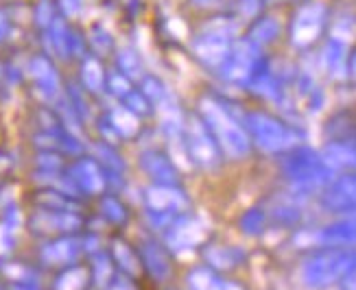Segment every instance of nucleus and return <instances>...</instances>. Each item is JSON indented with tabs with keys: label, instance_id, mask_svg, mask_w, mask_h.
I'll return each instance as SVG.
<instances>
[{
	"label": "nucleus",
	"instance_id": "4be33fe9",
	"mask_svg": "<svg viewBox=\"0 0 356 290\" xmlns=\"http://www.w3.org/2000/svg\"><path fill=\"white\" fill-rule=\"evenodd\" d=\"M143 94L147 96L149 103L160 107V110H164L166 114H175L177 112L175 107H173V103H171V94H168V87L162 81H158L156 76H147V79H145Z\"/></svg>",
	"mask_w": 356,
	"mask_h": 290
},
{
	"label": "nucleus",
	"instance_id": "5701e85b",
	"mask_svg": "<svg viewBox=\"0 0 356 290\" xmlns=\"http://www.w3.org/2000/svg\"><path fill=\"white\" fill-rule=\"evenodd\" d=\"M110 125L122 137H134L138 133V129H140L138 116L134 112H129L127 107H116V110L110 114Z\"/></svg>",
	"mask_w": 356,
	"mask_h": 290
},
{
	"label": "nucleus",
	"instance_id": "1a4fd4ad",
	"mask_svg": "<svg viewBox=\"0 0 356 290\" xmlns=\"http://www.w3.org/2000/svg\"><path fill=\"white\" fill-rule=\"evenodd\" d=\"M204 238H206V225L193 216H184V219L173 221L168 225V232H166V244L173 251L195 249L197 244L204 242Z\"/></svg>",
	"mask_w": 356,
	"mask_h": 290
},
{
	"label": "nucleus",
	"instance_id": "79ce46f5",
	"mask_svg": "<svg viewBox=\"0 0 356 290\" xmlns=\"http://www.w3.org/2000/svg\"><path fill=\"white\" fill-rule=\"evenodd\" d=\"M105 290H136V286L129 278H125V275H114Z\"/></svg>",
	"mask_w": 356,
	"mask_h": 290
},
{
	"label": "nucleus",
	"instance_id": "c756f323",
	"mask_svg": "<svg viewBox=\"0 0 356 290\" xmlns=\"http://www.w3.org/2000/svg\"><path fill=\"white\" fill-rule=\"evenodd\" d=\"M221 278L210 268H195L188 275V284L193 290H216L219 288Z\"/></svg>",
	"mask_w": 356,
	"mask_h": 290
},
{
	"label": "nucleus",
	"instance_id": "7ed1b4c3",
	"mask_svg": "<svg viewBox=\"0 0 356 290\" xmlns=\"http://www.w3.org/2000/svg\"><path fill=\"white\" fill-rule=\"evenodd\" d=\"M286 179L298 188H317L332 179L334 168L326 164L319 153L313 148H296L289 153L282 164Z\"/></svg>",
	"mask_w": 356,
	"mask_h": 290
},
{
	"label": "nucleus",
	"instance_id": "6ab92c4d",
	"mask_svg": "<svg viewBox=\"0 0 356 290\" xmlns=\"http://www.w3.org/2000/svg\"><path fill=\"white\" fill-rule=\"evenodd\" d=\"M321 157L332 168H356V137H346V140H334L323 148Z\"/></svg>",
	"mask_w": 356,
	"mask_h": 290
},
{
	"label": "nucleus",
	"instance_id": "3c124183",
	"mask_svg": "<svg viewBox=\"0 0 356 290\" xmlns=\"http://www.w3.org/2000/svg\"><path fill=\"white\" fill-rule=\"evenodd\" d=\"M3 35H5V15L0 11V40H3Z\"/></svg>",
	"mask_w": 356,
	"mask_h": 290
},
{
	"label": "nucleus",
	"instance_id": "473e14b6",
	"mask_svg": "<svg viewBox=\"0 0 356 290\" xmlns=\"http://www.w3.org/2000/svg\"><path fill=\"white\" fill-rule=\"evenodd\" d=\"M92 278H95V282L101 288H107V284H110L114 278V266L110 262V257L103 253H99L95 257V262H92Z\"/></svg>",
	"mask_w": 356,
	"mask_h": 290
},
{
	"label": "nucleus",
	"instance_id": "72a5a7b5",
	"mask_svg": "<svg viewBox=\"0 0 356 290\" xmlns=\"http://www.w3.org/2000/svg\"><path fill=\"white\" fill-rule=\"evenodd\" d=\"M3 273L11 280V284H38V275L33 268H29L18 262H9L3 266Z\"/></svg>",
	"mask_w": 356,
	"mask_h": 290
},
{
	"label": "nucleus",
	"instance_id": "49530a36",
	"mask_svg": "<svg viewBox=\"0 0 356 290\" xmlns=\"http://www.w3.org/2000/svg\"><path fill=\"white\" fill-rule=\"evenodd\" d=\"M216 290H245L243 286H238L236 282H229V280H221L219 282V288Z\"/></svg>",
	"mask_w": 356,
	"mask_h": 290
},
{
	"label": "nucleus",
	"instance_id": "b1692460",
	"mask_svg": "<svg viewBox=\"0 0 356 290\" xmlns=\"http://www.w3.org/2000/svg\"><path fill=\"white\" fill-rule=\"evenodd\" d=\"M112 253H114V259L116 264L122 273L127 275H138V271H140V262H138V257L134 253V249L129 247L127 242L122 240H114L112 244Z\"/></svg>",
	"mask_w": 356,
	"mask_h": 290
},
{
	"label": "nucleus",
	"instance_id": "58836bf2",
	"mask_svg": "<svg viewBox=\"0 0 356 290\" xmlns=\"http://www.w3.org/2000/svg\"><path fill=\"white\" fill-rule=\"evenodd\" d=\"M35 20L40 26H46V28L51 26V22L55 20V9H53L51 0H40L38 11H35Z\"/></svg>",
	"mask_w": 356,
	"mask_h": 290
},
{
	"label": "nucleus",
	"instance_id": "cd10ccee",
	"mask_svg": "<svg viewBox=\"0 0 356 290\" xmlns=\"http://www.w3.org/2000/svg\"><path fill=\"white\" fill-rule=\"evenodd\" d=\"M81 79H83V85H86L90 92H101V89H103L105 74H103V66L99 64V59H86V61H83Z\"/></svg>",
	"mask_w": 356,
	"mask_h": 290
},
{
	"label": "nucleus",
	"instance_id": "f3484780",
	"mask_svg": "<svg viewBox=\"0 0 356 290\" xmlns=\"http://www.w3.org/2000/svg\"><path fill=\"white\" fill-rule=\"evenodd\" d=\"M140 259L147 268V273L151 275L156 282H164L171 275V262H168L166 251L160 247L158 242L153 240H145L140 244Z\"/></svg>",
	"mask_w": 356,
	"mask_h": 290
},
{
	"label": "nucleus",
	"instance_id": "9d476101",
	"mask_svg": "<svg viewBox=\"0 0 356 290\" xmlns=\"http://www.w3.org/2000/svg\"><path fill=\"white\" fill-rule=\"evenodd\" d=\"M31 227L38 234H72L81 227V219L74 212L42 207L31 216Z\"/></svg>",
	"mask_w": 356,
	"mask_h": 290
},
{
	"label": "nucleus",
	"instance_id": "7c9ffc66",
	"mask_svg": "<svg viewBox=\"0 0 356 290\" xmlns=\"http://www.w3.org/2000/svg\"><path fill=\"white\" fill-rule=\"evenodd\" d=\"M118 68L127 79H140L143 76V64L131 49H122L118 53Z\"/></svg>",
	"mask_w": 356,
	"mask_h": 290
},
{
	"label": "nucleus",
	"instance_id": "2eb2a0df",
	"mask_svg": "<svg viewBox=\"0 0 356 290\" xmlns=\"http://www.w3.org/2000/svg\"><path fill=\"white\" fill-rule=\"evenodd\" d=\"M70 179L76 183V188L86 194H99L105 190V175L101 166L95 160H79L70 171Z\"/></svg>",
	"mask_w": 356,
	"mask_h": 290
},
{
	"label": "nucleus",
	"instance_id": "2f4dec72",
	"mask_svg": "<svg viewBox=\"0 0 356 290\" xmlns=\"http://www.w3.org/2000/svg\"><path fill=\"white\" fill-rule=\"evenodd\" d=\"M265 223H267L265 212H262L260 207H252L243 214L241 229L247 236H258V234H262V229H265Z\"/></svg>",
	"mask_w": 356,
	"mask_h": 290
},
{
	"label": "nucleus",
	"instance_id": "f257e3e1",
	"mask_svg": "<svg viewBox=\"0 0 356 290\" xmlns=\"http://www.w3.org/2000/svg\"><path fill=\"white\" fill-rule=\"evenodd\" d=\"M201 120L214 135L216 144L232 160L245 157L252 148L250 135L238 125V120L227 112V107L214 99L201 101Z\"/></svg>",
	"mask_w": 356,
	"mask_h": 290
},
{
	"label": "nucleus",
	"instance_id": "39448f33",
	"mask_svg": "<svg viewBox=\"0 0 356 290\" xmlns=\"http://www.w3.org/2000/svg\"><path fill=\"white\" fill-rule=\"evenodd\" d=\"M184 144L188 148L191 160L197 166L206 168V171H212V168L219 166L221 162L219 144H216L214 135L210 133V129L206 127V122L201 118L193 116L184 125Z\"/></svg>",
	"mask_w": 356,
	"mask_h": 290
},
{
	"label": "nucleus",
	"instance_id": "de8ad7c7",
	"mask_svg": "<svg viewBox=\"0 0 356 290\" xmlns=\"http://www.w3.org/2000/svg\"><path fill=\"white\" fill-rule=\"evenodd\" d=\"M9 290H40L38 284H11Z\"/></svg>",
	"mask_w": 356,
	"mask_h": 290
},
{
	"label": "nucleus",
	"instance_id": "393cba45",
	"mask_svg": "<svg viewBox=\"0 0 356 290\" xmlns=\"http://www.w3.org/2000/svg\"><path fill=\"white\" fill-rule=\"evenodd\" d=\"M277 35H280V22H277L275 18H262L252 26L250 42H254L256 46H267Z\"/></svg>",
	"mask_w": 356,
	"mask_h": 290
},
{
	"label": "nucleus",
	"instance_id": "f8f14e48",
	"mask_svg": "<svg viewBox=\"0 0 356 290\" xmlns=\"http://www.w3.org/2000/svg\"><path fill=\"white\" fill-rule=\"evenodd\" d=\"M321 203L330 212H352L356 214V175H346L337 179L323 192Z\"/></svg>",
	"mask_w": 356,
	"mask_h": 290
},
{
	"label": "nucleus",
	"instance_id": "e433bc0d",
	"mask_svg": "<svg viewBox=\"0 0 356 290\" xmlns=\"http://www.w3.org/2000/svg\"><path fill=\"white\" fill-rule=\"evenodd\" d=\"M107 87H110V92L116 96H127L131 92V81L122 72H112L107 76Z\"/></svg>",
	"mask_w": 356,
	"mask_h": 290
},
{
	"label": "nucleus",
	"instance_id": "4c0bfd02",
	"mask_svg": "<svg viewBox=\"0 0 356 290\" xmlns=\"http://www.w3.org/2000/svg\"><path fill=\"white\" fill-rule=\"evenodd\" d=\"M127 99V110L129 112H134L136 116H145V114H149V110H151V103L147 101V96L143 94V92H129V94L125 96Z\"/></svg>",
	"mask_w": 356,
	"mask_h": 290
},
{
	"label": "nucleus",
	"instance_id": "ea45409f",
	"mask_svg": "<svg viewBox=\"0 0 356 290\" xmlns=\"http://www.w3.org/2000/svg\"><path fill=\"white\" fill-rule=\"evenodd\" d=\"M97 155L103 164H107L112 168V171H122V162L118 160V155L107 146H97Z\"/></svg>",
	"mask_w": 356,
	"mask_h": 290
},
{
	"label": "nucleus",
	"instance_id": "a19ab883",
	"mask_svg": "<svg viewBox=\"0 0 356 290\" xmlns=\"http://www.w3.org/2000/svg\"><path fill=\"white\" fill-rule=\"evenodd\" d=\"M38 164H40L42 171H46V173H55L57 168L61 166V160H59L57 155H53V153H42V155L38 157Z\"/></svg>",
	"mask_w": 356,
	"mask_h": 290
},
{
	"label": "nucleus",
	"instance_id": "412c9836",
	"mask_svg": "<svg viewBox=\"0 0 356 290\" xmlns=\"http://www.w3.org/2000/svg\"><path fill=\"white\" fill-rule=\"evenodd\" d=\"M206 259L208 264L214 266V268H221V271H227V268H234L243 262L245 253L234 249V247H225V244H212V247L206 249Z\"/></svg>",
	"mask_w": 356,
	"mask_h": 290
},
{
	"label": "nucleus",
	"instance_id": "aec40b11",
	"mask_svg": "<svg viewBox=\"0 0 356 290\" xmlns=\"http://www.w3.org/2000/svg\"><path fill=\"white\" fill-rule=\"evenodd\" d=\"M323 68L328 70L332 79H343L348 74V44L330 37L323 49Z\"/></svg>",
	"mask_w": 356,
	"mask_h": 290
},
{
	"label": "nucleus",
	"instance_id": "8fccbe9b",
	"mask_svg": "<svg viewBox=\"0 0 356 290\" xmlns=\"http://www.w3.org/2000/svg\"><path fill=\"white\" fill-rule=\"evenodd\" d=\"M193 3H195L197 7H210V5L216 3V0H193Z\"/></svg>",
	"mask_w": 356,
	"mask_h": 290
},
{
	"label": "nucleus",
	"instance_id": "6e6552de",
	"mask_svg": "<svg viewBox=\"0 0 356 290\" xmlns=\"http://www.w3.org/2000/svg\"><path fill=\"white\" fill-rule=\"evenodd\" d=\"M229 49H232V37H229L227 26L208 28L206 33H201L195 40V46H193L195 55L204 61L206 66H212V68H221Z\"/></svg>",
	"mask_w": 356,
	"mask_h": 290
},
{
	"label": "nucleus",
	"instance_id": "0eeeda50",
	"mask_svg": "<svg viewBox=\"0 0 356 290\" xmlns=\"http://www.w3.org/2000/svg\"><path fill=\"white\" fill-rule=\"evenodd\" d=\"M326 5L321 3H308L304 5L298 13L296 18H293V24H291V40L296 46L300 49H306V46H311L323 31V24H326Z\"/></svg>",
	"mask_w": 356,
	"mask_h": 290
},
{
	"label": "nucleus",
	"instance_id": "a878e982",
	"mask_svg": "<svg viewBox=\"0 0 356 290\" xmlns=\"http://www.w3.org/2000/svg\"><path fill=\"white\" fill-rule=\"evenodd\" d=\"M90 275L81 266H68L55 282V290H86Z\"/></svg>",
	"mask_w": 356,
	"mask_h": 290
},
{
	"label": "nucleus",
	"instance_id": "f704fd0d",
	"mask_svg": "<svg viewBox=\"0 0 356 290\" xmlns=\"http://www.w3.org/2000/svg\"><path fill=\"white\" fill-rule=\"evenodd\" d=\"M101 210L105 214V219L116 223V225L127 221V210H125V205H122L118 198H114V196H105L103 201H101Z\"/></svg>",
	"mask_w": 356,
	"mask_h": 290
},
{
	"label": "nucleus",
	"instance_id": "20e7f679",
	"mask_svg": "<svg viewBox=\"0 0 356 290\" xmlns=\"http://www.w3.org/2000/svg\"><path fill=\"white\" fill-rule=\"evenodd\" d=\"M245 125L252 133V140L267 153H282L298 144V133L269 114L262 112L247 114Z\"/></svg>",
	"mask_w": 356,
	"mask_h": 290
},
{
	"label": "nucleus",
	"instance_id": "423d86ee",
	"mask_svg": "<svg viewBox=\"0 0 356 290\" xmlns=\"http://www.w3.org/2000/svg\"><path fill=\"white\" fill-rule=\"evenodd\" d=\"M260 61L262 59L258 53V46L250 40H243V42L232 44V49L219 70L232 83H250L252 74L258 68Z\"/></svg>",
	"mask_w": 356,
	"mask_h": 290
},
{
	"label": "nucleus",
	"instance_id": "603ef678",
	"mask_svg": "<svg viewBox=\"0 0 356 290\" xmlns=\"http://www.w3.org/2000/svg\"><path fill=\"white\" fill-rule=\"evenodd\" d=\"M0 290H5V288H3V286H0Z\"/></svg>",
	"mask_w": 356,
	"mask_h": 290
},
{
	"label": "nucleus",
	"instance_id": "c03bdc74",
	"mask_svg": "<svg viewBox=\"0 0 356 290\" xmlns=\"http://www.w3.org/2000/svg\"><path fill=\"white\" fill-rule=\"evenodd\" d=\"M341 284H343V290H356V257L352 266L348 268V273L341 278Z\"/></svg>",
	"mask_w": 356,
	"mask_h": 290
},
{
	"label": "nucleus",
	"instance_id": "09e8293b",
	"mask_svg": "<svg viewBox=\"0 0 356 290\" xmlns=\"http://www.w3.org/2000/svg\"><path fill=\"white\" fill-rule=\"evenodd\" d=\"M348 72L352 74V76H356V53L350 57V61H348Z\"/></svg>",
	"mask_w": 356,
	"mask_h": 290
},
{
	"label": "nucleus",
	"instance_id": "f03ea898",
	"mask_svg": "<svg viewBox=\"0 0 356 290\" xmlns=\"http://www.w3.org/2000/svg\"><path fill=\"white\" fill-rule=\"evenodd\" d=\"M354 257H356L354 251L339 249V247L321 251L304 262L302 280L308 288H326L334 282H341V278L352 266Z\"/></svg>",
	"mask_w": 356,
	"mask_h": 290
},
{
	"label": "nucleus",
	"instance_id": "bb28decb",
	"mask_svg": "<svg viewBox=\"0 0 356 290\" xmlns=\"http://www.w3.org/2000/svg\"><path fill=\"white\" fill-rule=\"evenodd\" d=\"M49 31H51L49 40H51L53 51H55L59 57H68V53H70V35H72V33L66 28L64 20L55 18V20L51 22Z\"/></svg>",
	"mask_w": 356,
	"mask_h": 290
},
{
	"label": "nucleus",
	"instance_id": "dca6fc26",
	"mask_svg": "<svg viewBox=\"0 0 356 290\" xmlns=\"http://www.w3.org/2000/svg\"><path fill=\"white\" fill-rule=\"evenodd\" d=\"M29 72L44 99H57L59 96V74L53 68V64L46 57H33L29 64Z\"/></svg>",
	"mask_w": 356,
	"mask_h": 290
},
{
	"label": "nucleus",
	"instance_id": "ddd939ff",
	"mask_svg": "<svg viewBox=\"0 0 356 290\" xmlns=\"http://www.w3.org/2000/svg\"><path fill=\"white\" fill-rule=\"evenodd\" d=\"M81 251H83V242L81 240L64 236L59 240L44 244L40 255L49 266H72L76 259H79Z\"/></svg>",
	"mask_w": 356,
	"mask_h": 290
},
{
	"label": "nucleus",
	"instance_id": "4468645a",
	"mask_svg": "<svg viewBox=\"0 0 356 290\" xmlns=\"http://www.w3.org/2000/svg\"><path fill=\"white\" fill-rule=\"evenodd\" d=\"M140 166L156 183H162V186H177L179 175H177L173 160L168 155H162L158 151H149L143 155Z\"/></svg>",
	"mask_w": 356,
	"mask_h": 290
},
{
	"label": "nucleus",
	"instance_id": "9b49d317",
	"mask_svg": "<svg viewBox=\"0 0 356 290\" xmlns=\"http://www.w3.org/2000/svg\"><path fill=\"white\" fill-rule=\"evenodd\" d=\"M186 203L188 201H186V196L177 186H162V183H158V186L147 190V207L156 216H164L171 221L173 214L186 210Z\"/></svg>",
	"mask_w": 356,
	"mask_h": 290
},
{
	"label": "nucleus",
	"instance_id": "a211bd4d",
	"mask_svg": "<svg viewBox=\"0 0 356 290\" xmlns=\"http://www.w3.org/2000/svg\"><path fill=\"white\" fill-rule=\"evenodd\" d=\"M315 240L319 244H328V247H346V244H356V214H354V216L339 221V223L323 227L321 232L315 234Z\"/></svg>",
	"mask_w": 356,
	"mask_h": 290
},
{
	"label": "nucleus",
	"instance_id": "c85d7f7f",
	"mask_svg": "<svg viewBox=\"0 0 356 290\" xmlns=\"http://www.w3.org/2000/svg\"><path fill=\"white\" fill-rule=\"evenodd\" d=\"M38 203L46 210H61V212H74L76 205L70 201L66 194H61L57 190H44L38 194Z\"/></svg>",
	"mask_w": 356,
	"mask_h": 290
},
{
	"label": "nucleus",
	"instance_id": "a18cd8bd",
	"mask_svg": "<svg viewBox=\"0 0 356 290\" xmlns=\"http://www.w3.org/2000/svg\"><path fill=\"white\" fill-rule=\"evenodd\" d=\"M59 5L66 11V15H76L81 11V0H59Z\"/></svg>",
	"mask_w": 356,
	"mask_h": 290
},
{
	"label": "nucleus",
	"instance_id": "c9c22d12",
	"mask_svg": "<svg viewBox=\"0 0 356 290\" xmlns=\"http://www.w3.org/2000/svg\"><path fill=\"white\" fill-rule=\"evenodd\" d=\"M356 35V20L352 15H341V18H337L334 26H332V40H339V42H352Z\"/></svg>",
	"mask_w": 356,
	"mask_h": 290
},
{
	"label": "nucleus",
	"instance_id": "37998d69",
	"mask_svg": "<svg viewBox=\"0 0 356 290\" xmlns=\"http://www.w3.org/2000/svg\"><path fill=\"white\" fill-rule=\"evenodd\" d=\"M238 11L243 18H254V15L260 11V0H241Z\"/></svg>",
	"mask_w": 356,
	"mask_h": 290
}]
</instances>
